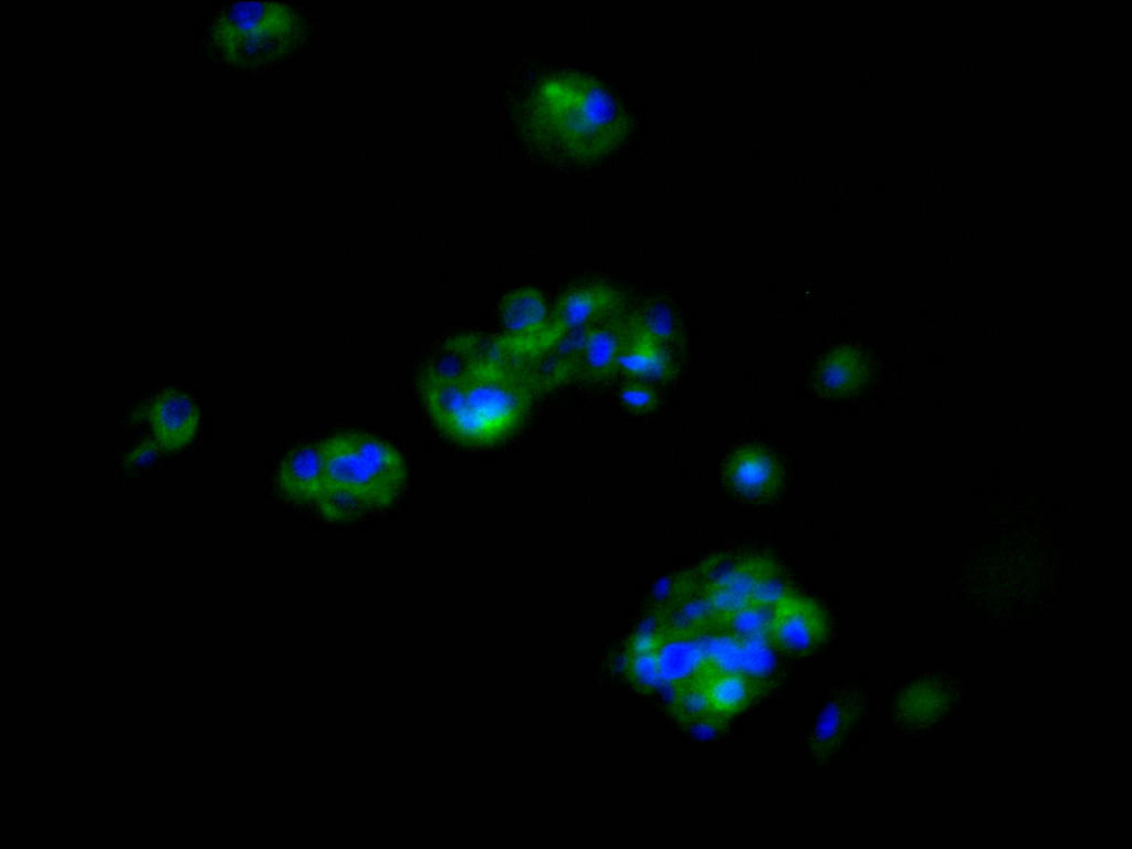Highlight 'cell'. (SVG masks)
<instances>
[{
  "mask_svg": "<svg viewBox=\"0 0 1132 849\" xmlns=\"http://www.w3.org/2000/svg\"><path fill=\"white\" fill-rule=\"evenodd\" d=\"M521 122L534 147L581 163L609 154L631 127L618 97L595 76L574 70L542 78L524 103Z\"/></svg>",
  "mask_w": 1132,
  "mask_h": 849,
  "instance_id": "obj_1",
  "label": "cell"
},
{
  "mask_svg": "<svg viewBox=\"0 0 1132 849\" xmlns=\"http://www.w3.org/2000/svg\"><path fill=\"white\" fill-rule=\"evenodd\" d=\"M419 384L437 426L453 440L474 447L493 444L513 432L535 394L522 368L482 359L455 377L424 367Z\"/></svg>",
  "mask_w": 1132,
  "mask_h": 849,
  "instance_id": "obj_2",
  "label": "cell"
},
{
  "mask_svg": "<svg viewBox=\"0 0 1132 849\" xmlns=\"http://www.w3.org/2000/svg\"><path fill=\"white\" fill-rule=\"evenodd\" d=\"M326 485L346 489L370 507L392 504L401 493L407 468L389 443L368 433L346 431L321 442Z\"/></svg>",
  "mask_w": 1132,
  "mask_h": 849,
  "instance_id": "obj_3",
  "label": "cell"
},
{
  "mask_svg": "<svg viewBox=\"0 0 1132 849\" xmlns=\"http://www.w3.org/2000/svg\"><path fill=\"white\" fill-rule=\"evenodd\" d=\"M300 18L277 2H237L212 27V39L229 61L260 65L279 59L296 43Z\"/></svg>",
  "mask_w": 1132,
  "mask_h": 849,
  "instance_id": "obj_4",
  "label": "cell"
},
{
  "mask_svg": "<svg viewBox=\"0 0 1132 849\" xmlns=\"http://www.w3.org/2000/svg\"><path fill=\"white\" fill-rule=\"evenodd\" d=\"M623 312L619 294L605 284H586L565 291L557 300L546 328L537 336L544 345L558 334L593 326Z\"/></svg>",
  "mask_w": 1132,
  "mask_h": 849,
  "instance_id": "obj_5",
  "label": "cell"
},
{
  "mask_svg": "<svg viewBox=\"0 0 1132 849\" xmlns=\"http://www.w3.org/2000/svg\"><path fill=\"white\" fill-rule=\"evenodd\" d=\"M774 641L785 650L808 652L819 646L827 635V620L820 607L811 599L798 595L783 596L769 618Z\"/></svg>",
  "mask_w": 1132,
  "mask_h": 849,
  "instance_id": "obj_6",
  "label": "cell"
},
{
  "mask_svg": "<svg viewBox=\"0 0 1132 849\" xmlns=\"http://www.w3.org/2000/svg\"><path fill=\"white\" fill-rule=\"evenodd\" d=\"M723 480L729 490L741 499L764 503L780 491L783 471L772 454L755 447L734 451L725 461Z\"/></svg>",
  "mask_w": 1132,
  "mask_h": 849,
  "instance_id": "obj_7",
  "label": "cell"
},
{
  "mask_svg": "<svg viewBox=\"0 0 1132 849\" xmlns=\"http://www.w3.org/2000/svg\"><path fill=\"white\" fill-rule=\"evenodd\" d=\"M629 335L627 315L615 314L595 324L576 360L573 378L601 382L617 373V359Z\"/></svg>",
  "mask_w": 1132,
  "mask_h": 849,
  "instance_id": "obj_8",
  "label": "cell"
},
{
  "mask_svg": "<svg viewBox=\"0 0 1132 849\" xmlns=\"http://www.w3.org/2000/svg\"><path fill=\"white\" fill-rule=\"evenodd\" d=\"M148 419L158 446L175 452L185 448L195 437L200 413L189 396L166 389L151 401Z\"/></svg>",
  "mask_w": 1132,
  "mask_h": 849,
  "instance_id": "obj_9",
  "label": "cell"
},
{
  "mask_svg": "<svg viewBox=\"0 0 1132 849\" xmlns=\"http://www.w3.org/2000/svg\"><path fill=\"white\" fill-rule=\"evenodd\" d=\"M277 485L289 500L314 502L326 486L321 442L300 446L290 451L277 470Z\"/></svg>",
  "mask_w": 1132,
  "mask_h": 849,
  "instance_id": "obj_10",
  "label": "cell"
},
{
  "mask_svg": "<svg viewBox=\"0 0 1132 849\" xmlns=\"http://www.w3.org/2000/svg\"><path fill=\"white\" fill-rule=\"evenodd\" d=\"M868 379V366L855 347L841 345L829 352L814 374L815 388L828 398H845L862 388Z\"/></svg>",
  "mask_w": 1132,
  "mask_h": 849,
  "instance_id": "obj_11",
  "label": "cell"
},
{
  "mask_svg": "<svg viewBox=\"0 0 1132 849\" xmlns=\"http://www.w3.org/2000/svg\"><path fill=\"white\" fill-rule=\"evenodd\" d=\"M499 317L505 337L527 342L546 328L549 314L545 298L536 289L520 287L501 300Z\"/></svg>",
  "mask_w": 1132,
  "mask_h": 849,
  "instance_id": "obj_12",
  "label": "cell"
},
{
  "mask_svg": "<svg viewBox=\"0 0 1132 849\" xmlns=\"http://www.w3.org/2000/svg\"><path fill=\"white\" fill-rule=\"evenodd\" d=\"M616 368L633 381L648 385L669 380L675 371L669 347L636 336L630 331Z\"/></svg>",
  "mask_w": 1132,
  "mask_h": 849,
  "instance_id": "obj_13",
  "label": "cell"
},
{
  "mask_svg": "<svg viewBox=\"0 0 1132 849\" xmlns=\"http://www.w3.org/2000/svg\"><path fill=\"white\" fill-rule=\"evenodd\" d=\"M631 334L668 347L675 340L678 327L670 307L660 301H648L627 315Z\"/></svg>",
  "mask_w": 1132,
  "mask_h": 849,
  "instance_id": "obj_14",
  "label": "cell"
},
{
  "mask_svg": "<svg viewBox=\"0 0 1132 849\" xmlns=\"http://www.w3.org/2000/svg\"><path fill=\"white\" fill-rule=\"evenodd\" d=\"M314 503L323 517L333 522L350 521L369 509L357 494L333 485H326Z\"/></svg>",
  "mask_w": 1132,
  "mask_h": 849,
  "instance_id": "obj_15",
  "label": "cell"
},
{
  "mask_svg": "<svg viewBox=\"0 0 1132 849\" xmlns=\"http://www.w3.org/2000/svg\"><path fill=\"white\" fill-rule=\"evenodd\" d=\"M618 397L623 407L639 415L652 411L658 403L657 395L648 384L633 380L620 387Z\"/></svg>",
  "mask_w": 1132,
  "mask_h": 849,
  "instance_id": "obj_16",
  "label": "cell"
},
{
  "mask_svg": "<svg viewBox=\"0 0 1132 849\" xmlns=\"http://www.w3.org/2000/svg\"><path fill=\"white\" fill-rule=\"evenodd\" d=\"M712 698L722 708H735L745 698L744 683L737 678L722 679L714 685Z\"/></svg>",
  "mask_w": 1132,
  "mask_h": 849,
  "instance_id": "obj_17",
  "label": "cell"
},
{
  "mask_svg": "<svg viewBox=\"0 0 1132 849\" xmlns=\"http://www.w3.org/2000/svg\"><path fill=\"white\" fill-rule=\"evenodd\" d=\"M633 670L641 683L648 685H657L659 683V665L652 656L648 653L639 654L635 660Z\"/></svg>",
  "mask_w": 1132,
  "mask_h": 849,
  "instance_id": "obj_18",
  "label": "cell"
},
{
  "mask_svg": "<svg viewBox=\"0 0 1132 849\" xmlns=\"http://www.w3.org/2000/svg\"><path fill=\"white\" fill-rule=\"evenodd\" d=\"M157 452L158 443L156 441H144L127 453L125 463L133 467L146 465L155 460Z\"/></svg>",
  "mask_w": 1132,
  "mask_h": 849,
  "instance_id": "obj_19",
  "label": "cell"
},
{
  "mask_svg": "<svg viewBox=\"0 0 1132 849\" xmlns=\"http://www.w3.org/2000/svg\"><path fill=\"white\" fill-rule=\"evenodd\" d=\"M615 667H616V668H617V670H619V671H620V670H622V669H623V668L626 667V661H625V659H623V658H619V660H618V661H616V663H615Z\"/></svg>",
  "mask_w": 1132,
  "mask_h": 849,
  "instance_id": "obj_20",
  "label": "cell"
}]
</instances>
